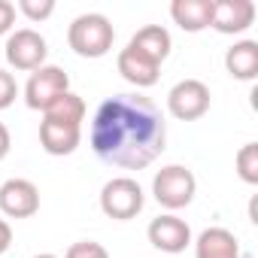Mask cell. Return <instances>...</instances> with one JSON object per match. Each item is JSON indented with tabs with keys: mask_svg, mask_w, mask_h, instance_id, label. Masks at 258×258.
<instances>
[{
	"mask_svg": "<svg viewBox=\"0 0 258 258\" xmlns=\"http://www.w3.org/2000/svg\"><path fill=\"white\" fill-rule=\"evenodd\" d=\"M88 140L103 164L143 170L167 149V121L146 94H112L94 109Z\"/></svg>",
	"mask_w": 258,
	"mask_h": 258,
	"instance_id": "obj_1",
	"label": "cell"
},
{
	"mask_svg": "<svg viewBox=\"0 0 258 258\" xmlns=\"http://www.w3.org/2000/svg\"><path fill=\"white\" fill-rule=\"evenodd\" d=\"M115 43V28L103 13H82L67 28V46L79 58H103Z\"/></svg>",
	"mask_w": 258,
	"mask_h": 258,
	"instance_id": "obj_2",
	"label": "cell"
},
{
	"mask_svg": "<svg viewBox=\"0 0 258 258\" xmlns=\"http://www.w3.org/2000/svg\"><path fill=\"white\" fill-rule=\"evenodd\" d=\"M143 207H146V195L134 176H112L100 188V210H103V216H109L115 222L137 219L143 213Z\"/></svg>",
	"mask_w": 258,
	"mask_h": 258,
	"instance_id": "obj_3",
	"label": "cell"
},
{
	"mask_svg": "<svg viewBox=\"0 0 258 258\" xmlns=\"http://www.w3.org/2000/svg\"><path fill=\"white\" fill-rule=\"evenodd\" d=\"M152 195L164 210H185L198 195V179L185 164H167L152 179Z\"/></svg>",
	"mask_w": 258,
	"mask_h": 258,
	"instance_id": "obj_4",
	"label": "cell"
},
{
	"mask_svg": "<svg viewBox=\"0 0 258 258\" xmlns=\"http://www.w3.org/2000/svg\"><path fill=\"white\" fill-rule=\"evenodd\" d=\"M4 55H7V64L13 70H25V73H34L46 64V55H49V46H46V37L34 28H19L7 37V46H4Z\"/></svg>",
	"mask_w": 258,
	"mask_h": 258,
	"instance_id": "obj_5",
	"label": "cell"
},
{
	"mask_svg": "<svg viewBox=\"0 0 258 258\" xmlns=\"http://www.w3.org/2000/svg\"><path fill=\"white\" fill-rule=\"evenodd\" d=\"M210 85L201 79H179L167 91V112L179 121H198L210 112Z\"/></svg>",
	"mask_w": 258,
	"mask_h": 258,
	"instance_id": "obj_6",
	"label": "cell"
},
{
	"mask_svg": "<svg viewBox=\"0 0 258 258\" xmlns=\"http://www.w3.org/2000/svg\"><path fill=\"white\" fill-rule=\"evenodd\" d=\"M70 91V76H67V70H61L58 64H43L40 70H34L31 73V79H28V85H25V103L31 106V109H40V112H46L61 94H67Z\"/></svg>",
	"mask_w": 258,
	"mask_h": 258,
	"instance_id": "obj_7",
	"label": "cell"
},
{
	"mask_svg": "<svg viewBox=\"0 0 258 258\" xmlns=\"http://www.w3.org/2000/svg\"><path fill=\"white\" fill-rule=\"evenodd\" d=\"M0 213L7 219H31L40 213V188L25 179L13 176L0 185Z\"/></svg>",
	"mask_w": 258,
	"mask_h": 258,
	"instance_id": "obj_8",
	"label": "cell"
},
{
	"mask_svg": "<svg viewBox=\"0 0 258 258\" xmlns=\"http://www.w3.org/2000/svg\"><path fill=\"white\" fill-rule=\"evenodd\" d=\"M146 237L155 249H161L167 255H176V252H185V246L191 243V228H188L185 219H179L173 213H164V216L149 222Z\"/></svg>",
	"mask_w": 258,
	"mask_h": 258,
	"instance_id": "obj_9",
	"label": "cell"
},
{
	"mask_svg": "<svg viewBox=\"0 0 258 258\" xmlns=\"http://www.w3.org/2000/svg\"><path fill=\"white\" fill-rule=\"evenodd\" d=\"M255 4L252 0H213V19L210 28L219 34H243L255 22Z\"/></svg>",
	"mask_w": 258,
	"mask_h": 258,
	"instance_id": "obj_10",
	"label": "cell"
},
{
	"mask_svg": "<svg viewBox=\"0 0 258 258\" xmlns=\"http://www.w3.org/2000/svg\"><path fill=\"white\" fill-rule=\"evenodd\" d=\"M115 67H118V73H121L124 82H131V85H137V88H149V85H155L158 76H161V64H155L152 58H146V55L137 52L134 46H124V49L118 52Z\"/></svg>",
	"mask_w": 258,
	"mask_h": 258,
	"instance_id": "obj_11",
	"label": "cell"
},
{
	"mask_svg": "<svg viewBox=\"0 0 258 258\" xmlns=\"http://www.w3.org/2000/svg\"><path fill=\"white\" fill-rule=\"evenodd\" d=\"M82 143V127L58 124V121H40V146L49 155H73Z\"/></svg>",
	"mask_w": 258,
	"mask_h": 258,
	"instance_id": "obj_12",
	"label": "cell"
},
{
	"mask_svg": "<svg viewBox=\"0 0 258 258\" xmlns=\"http://www.w3.org/2000/svg\"><path fill=\"white\" fill-rule=\"evenodd\" d=\"M195 258H240V243L228 228H207L195 240Z\"/></svg>",
	"mask_w": 258,
	"mask_h": 258,
	"instance_id": "obj_13",
	"label": "cell"
},
{
	"mask_svg": "<svg viewBox=\"0 0 258 258\" xmlns=\"http://www.w3.org/2000/svg\"><path fill=\"white\" fill-rule=\"evenodd\" d=\"M225 70L231 79L252 82L258 76V43L255 40H240L225 52Z\"/></svg>",
	"mask_w": 258,
	"mask_h": 258,
	"instance_id": "obj_14",
	"label": "cell"
},
{
	"mask_svg": "<svg viewBox=\"0 0 258 258\" xmlns=\"http://www.w3.org/2000/svg\"><path fill=\"white\" fill-rule=\"evenodd\" d=\"M127 46H134L137 52H143L155 64H164L170 49H173V40H170V31L164 25H146V28H140L131 40H127Z\"/></svg>",
	"mask_w": 258,
	"mask_h": 258,
	"instance_id": "obj_15",
	"label": "cell"
},
{
	"mask_svg": "<svg viewBox=\"0 0 258 258\" xmlns=\"http://www.w3.org/2000/svg\"><path fill=\"white\" fill-rule=\"evenodd\" d=\"M170 19L188 34L207 31L210 19H213V0H173L170 4Z\"/></svg>",
	"mask_w": 258,
	"mask_h": 258,
	"instance_id": "obj_16",
	"label": "cell"
},
{
	"mask_svg": "<svg viewBox=\"0 0 258 258\" xmlns=\"http://www.w3.org/2000/svg\"><path fill=\"white\" fill-rule=\"evenodd\" d=\"M82 118H85V100L76 91L61 94L43 112V121H58V124H73V127H82Z\"/></svg>",
	"mask_w": 258,
	"mask_h": 258,
	"instance_id": "obj_17",
	"label": "cell"
},
{
	"mask_svg": "<svg viewBox=\"0 0 258 258\" xmlns=\"http://www.w3.org/2000/svg\"><path fill=\"white\" fill-rule=\"evenodd\" d=\"M234 164H237V176H240L246 185H258V143L240 146Z\"/></svg>",
	"mask_w": 258,
	"mask_h": 258,
	"instance_id": "obj_18",
	"label": "cell"
},
{
	"mask_svg": "<svg viewBox=\"0 0 258 258\" xmlns=\"http://www.w3.org/2000/svg\"><path fill=\"white\" fill-rule=\"evenodd\" d=\"M16 13H22L31 22H46L55 13V0H19Z\"/></svg>",
	"mask_w": 258,
	"mask_h": 258,
	"instance_id": "obj_19",
	"label": "cell"
},
{
	"mask_svg": "<svg viewBox=\"0 0 258 258\" xmlns=\"http://www.w3.org/2000/svg\"><path fill=\"white\" fill-rule=\"evenodd\" d=\"M64 258H109V252L97 240H76V243H70Z\"/></svg>",
	"mask_w": 258,
	"mask_h": 258,
	"instance_id": "obj_20",
	"label": "cell"
},
{
	"mask_svg": "<svg viewBox=\"0 0 258 258\" xmlns=\"http://www.w3.org/2000/svg\"><path fill=\"white\" fill-rule=\"evenodd\" d=\"M16 97H19V82H16V76H13L10 70H0V109L13 106Z\"/></svg>",
	"mask_w": 258,
	"mask_h": 258,
	"instance_id": "obj_21",
	"label": "cell"
},
{
	"mask_svg": "<svg viewBox=\"0 0 258 258\" xmlns=\"http://www.w3.org/2000/svg\"><path fill=\"white\" fill-rule=\"evenodd\" d=\"M13 25H16V4H10V0H0V37H4V34H13Z\"/></svg>",
	"mask_w": 258,
	"mask_h": 258,
	"instance_id": "obj_22",
	"label": "cell"
},
{
	"mask_svg": "<svg viewBox=\"0 0 258 258\" xmlns=\"http://www.w3.org/2000/svg\"><path fill=\"white\" fill-rule=\"evenodd\" d=\"M10 246H13V228H10L7 219H0V255H4Z\"/></svg>",
	"mask_w": 258,
	"mask_h": 258,
	"instance_id": "obj_23",
	"label": "cell"
},
{
	"mask_svg": "<svg viewBox=\"0 0 258 258\" xmlns=\"http://www.w3.org/2000/svg\"><path fill=\"white\" fill-rule=\"evenodd\" d=\"M10 149H13V137H10V127L0 121V161H4L7 155H10Z\"/></svg>",
	"mask_w": 258,
	"mask_h": 258,
	"instance_id": "obj_24",
	"label": "cell"
},
{
	"mask_svg": "<svg viewBox=\"0 0 258 258\" xmlns=\"http://www.w3.org/2000/svg\"><path fill=\"white\" fill-rule=\"evenodd\" d=\"M34 258H58V255H52V252H43V255H34Z\"/></svg>",
	"mask_w": 258,
	"mask_h": 258,
	"instance_id": "obj_25",
	"label": "cell"
}]
</instances>
